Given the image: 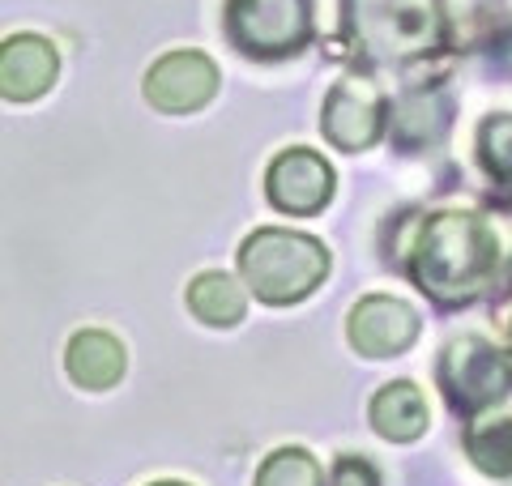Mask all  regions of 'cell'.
<instances>
[{
    "label": "cell",
    "mask_w": 512,
    "mask_h": 486,
    "mask_svg": "<svg viewBox=\"0 0 512 486\" xmlns=\"http://www.w3.org/2000/svg\"><path fill=\"white\" fill-rule=\"evenodd\" d=\"M64 367H69V380L77 388H86V393H103V388L120 384L128 359H124V346L111 333L82 329V333H73L69 350H64Z\"/></svg>",
    "instance_id": "obj_12"
},
{
    "label": "cell",
    "mask_w": 512,
    "mask_h": 486,
    "mask_svg": "<svg viewBox=\"0 0 512 486\" xmlns=\"http://www.w3.org/2000/svg\"><path fill=\"white\" fill-rule=\"evenodd\" d=\"M154 486H184V482H154Z\"/></svg>",
    "instance_id": "obj_19"
},
{
    "label": "cell",
    "mask_w": 512,
    "mask_h": 486,
    "mask_svg": "<svg viewBox=\"0 0 512 486\" xmlns=\"http://www.w3.org/2000/svg\"><path fill=\"white\" fill-rule=\"evenodd\" d=\"M466 457L487 478H512V418L500 423H478L466 431Z\"/></svg>",
    "instance_id": "obj_15"
},
{
    "label": "cell",
    "mask_w": 512,
    "mask_h": 486,
    "mask_svg": "<svg viewBox=\"0 0 512 486\" xmlns=\"http://www.w3.org/2000/svg\"><path fill=\"white\" fill-rule=\"evenodd\" d=\"M265 197L291 218H312L333 201V167L316 150H286L269 162Z\"/></svg>",
    "instance_id": "obj_7"
},
{
    "label": "cell",
    "mask_w": 512,
    "mask_h": 486,
    "mask_svg": "<svg viewBox=\"0 0 512 486\" xmlns=\"http://www.w3.org/2000/svg\"><path fill=\"white\" fill-rule=\"evenodd\" d=\"M188 312L197 316L201 324H210V329H231V324L244 320L248 295H244V286H239L231 273L210 269V273H201V278H192Z\"/></svg>",
    "instance_id": "obj_14"
},
{
    "label": "cell",
    "mask_w": 512,
    "mask_h": 486,
    "mask_svg": "<svg viewBox=\"0 0 512 486\" xmlns=\"http://www.w3.org/2000/svg\"><path fill=\"white\" fill-rule=\"evenodd\" d=\"M329 486H380V474L367 457H338Z\"/></svg>",
    "instance_id": "obj_18"
},
{
    "label": "cell",
    "mask_w": 512,
    "mask_h": 486,
    "mask_svg": "<svg viewBox=\"0 0 512 486\" xmlns=\"http://www.w3.org/2000/svg\"><path fill=\"white\" fill-rule=\"evenodd\" d=\"M252 486H325V474L308 448H278L261 461Z\"/></svg>",
    "instance_id": "obj_16"
},
{
    "label": "cell",
    "mask_w": 512,
    "mask_h": 486,
    "mask_svg": "<svg viewBox=\"0 0 512 486\" xmlns=\"http://www.w3.org/2000/svg\"><path fill=\"white\" fill-rule=\"evenodd\" d=\"M346 337L363 359H393V354H406L419 342V312H414L406 299L367 295L355 303V312H350Z\"/></svg>",
    "instance_id": "obj_9"
},
{
    "label": "cell",
    "mask_w": 512,
    "mask_h": 486,
    "mask_svg": "<svg viewBox=\"0 0 512 486\" xmlns=\"http://www.w3.org/2000/svg\"><path fill=\"white\" fill-rule=\"evenodd\" d=\"M384 124H389V103L367 77H342L320 111V133L342 154H367L380 141Z\"/></svg>",
    "instance_id": "obj_6"
},
{
    "label": "cell",
    "mask_w": 512,
    "mask_h": 486,
    "mask_svg": "<svg viewBox=\"0 0 512 486\" xmlns=\"http://www.w3.org/2000/svg\"><path fill=\"white\" fill-rule=\"evenodd\" d=\"M60 73L56 47L39 35H9L0 47V94L9 103H35L39 94L52 90Z\"/></svg>",
    "instance_id": "obj_10"
},
{
    "label": "cell",
    "mask_w": 512,
    "mask_h": 486,
    "mask_svg": "<svg viewBox=\"0 0 512 486\" xmlns=\"http://www.w3.org/2000/svg\"><path fill=\"white\" fill-rule=\"evenodd\" d=\"M329 252L316 235L286 231V226H261L239 243V278L261 303H299L325 282Z\"/></svg>",
    "instance_id": "obj_3"
},
{
    "label": "cell",
    "mask_w": 512,
    "mask_h": 486,
    "mask_svg": "<svg viewBox=\"0 0 512 486\" xmlns=\"http://www.w3.org/2000/svg\"><path fill=\"white\" fill-rule=\"evenodd\" d=\"M410 278L427 290V299L444 307L474 303L495 282V265H500V239L478 214H461V209H444L431 214L410 248Z\"/></svg>",
    "instance_id": "obj_1"
},
{
    "label": "cell",
    "mask_w": 512,
    "mask_h": 486,
    "mask_svg": "<svg viewBox=\"0 0 512 486\" xmlns=\"http://www.w3.org/2000/svg\"><path fill=\"white\" fill-rule=\"evenodd\" d=\"M372 427L393 444H410L427 431V401L410 380L384 384L372 397Z\"/></svg>",
    "instance_id": "obj_13"
},
{
    "label": "cell",
    "mask_w": 512,
    "mask_h": 486,
    "mask_svg": "<svg viewBox=\"0 0 512 486\" xmlns=\"http://www.w3.org/2000/svg\"><path fill=\"white\" fill-rule=\"evenodd\" d=\"M218 94V69L205 52H167L150 64L146 73V99L167 116H188L201 111Z\"/></svg>",
    "instance_id": "obj_8"
},
{
    "label": "cell",
    "mask_w": 512,
    "mask_h": 486,
    "mask_svg": "<svg viewBox=\"0 0 512 486\" xmlns=\"http://www.w3.org/2000/svg\"><path fill=\"white\" fill-rule=\"evenodd\" d=\"M235 52L252 60H286L312 43V0H227L222 13Z\"/></svg>",
    "instance_id": "obj_5"
},
{
    "label": "cell",
    "mask_w": 512,
    "mask_h": 486,
    "mask_svg": "<svg viewBox=\"0 0 512 486\" xmlns=\"http://www.w3.org/2000/svg\"><path fill=\"white\" fill-rule=\"evenodd\" d=\"M436 380L448 410L461 418H478L512 393V359L495 350L487 337H453L436 363Z\"/></svg>",
    "instance_id": "obj_4"
},
{
    "label": "cell",
    "mask_w": 512,
    "mask_h": 486,
    "mask_svg": "<svg viewBox=\"0 0 512 486\" xmlns=\"http://www.w3.org/2000/svg\"><path fill=\"white\" fill-rule=\"evenodd\" d=\"M478 162L500 188H512V116H491L478 124Z\"/></svg>",
    "instance_id": "obj_17"
},
{
    "label": "cell",
    "mask_w": 512,
    "mask_h": 486,
    "mask_svg": "<svg viewBox=\"0 0 512 486\" xmlns=\"http://www.w3.org/2000/svg\"><path fill=\"white\" fill-rule=\"evenodd\" d=\"M346 43L363 60L406 69L444 52V0H342Z\"/></svg>",
    "instance_id": "obj_2"
},
{
    "label": "cell",
    "mask_w": 512,
    "mask_h": 486,
    "mask_svg": "<svg viewBox=\"0 0 512 486\" xmlns=\"http://www.w3.org/2000/svg\"><path fill=\"white\" fill-rule=\"evenodd\" d=\"M448 120H453V103L444 90H410L389 107V128L402 150L436 145L448 133Z\"/></svg>",
    "instance_id": "obj_11"
}]
</instances>
